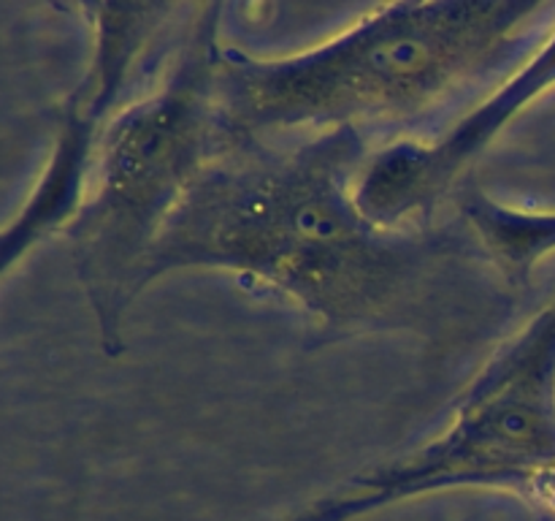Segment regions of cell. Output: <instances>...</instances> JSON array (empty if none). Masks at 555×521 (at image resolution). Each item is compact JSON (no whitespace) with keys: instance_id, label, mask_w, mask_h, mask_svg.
I'll return each instance as SVG.
<instances>
[{"instance_id":"obj_4","label":"cell","mask_w":555,"mask_h":521,"mask_svg":"<svg viewBox=\"0 0 555 521\" xmlns=\"http://www.w3.org/2000/svg\"><path fill=\"white\" fill-rule=\"evenodd\" d=\"M459 488L502 492L555 516V296L499 342L437 434L285 521H356Z\"/></svg>"},{"instance_id":"obj_5","label":"cell","mask_w":555,"mask_h":521,"mask_svg":"<svg viewBox=\"0 0 555 521\" xmlns=\"http://www.w3.org/2000/svg\"><path fill=\"white\" fill-rule=\"evenodd\" d=\"M90 30V58L76 85L54 109L47 163L25 206L5 226L0 275L9 277L43 239L65 233L81 209L92 168L117 114L133 101L150 49L166 38L179 5L98 3L79 5Z\"/></svg>"},{"instance_id":"obj_7","label":"cell","mask_w":555,"mask_h":521,"mask_svg":"<svg viewBox=\"0 0 555 521\" xmlns=\"http://www.w3.org/2000/svg\"><path fill=\"white\" fill-rule=\"evenodd\" d=\"M453 212L466 223L486 258L515 293L524 296L534 269L555 255V209H520L502 204L469 182Z\"/></svg>"},{"instance_id":"obj_1","label":"cell","mask_w":555,"mask_h":521,"mask_svg":"<svg viewBox=\"0 0 555 521\" xmlns=\"http://www.w3.org/2000/svg\"><path fill=\"white\" fill-rule=\"evenodd\" d=\"M372 152L350 128L301 139L225 130L157 242L144 285L179 271L233 275L304 313L314 347L401 331L453 353L496 336L520 293L455 212L423 226L369 217L356 188Z\"/></svg>"},{"instance_id":"obj_2","label":"cell","mask_w":555,"mask_h":521,"mask_svg":"<svg viewBox=\"0 0 555 521\" xmlns=\"http://www.w3.org/2000/svg\"><path fill=\"white\" fill-rule=\"evenodd\" d=\"M551 11L518 0L393 3L285 58L222 47V123L258 139L350 128L374 150L434 139L542 47Z\"/></svg>"},{"instance_id":"obj_6","label":"cell","mask_w":555,"mask_h":521,"mask_svg":"<svg viewBox=\"0 0 555 521\" xmlns=\"http://www.w3.org/2000/svg\"><path fill=\"white\" fill-rule=\"evenodd\" d=\"M551 90H555V27L520 68L472 103L442 134L374 150L358 179V204L385 226H423L450 215L461 190L475 182L480 157Z\"/></svg>"},{"instance_id":"obj_3","label":"cell","mask_w":555,"mask_h":521,"mask_svg":"<svg viewBox=\"0 0 555 521\" xmlns=\"http://www.w3.org/2000/svg\"><path fill=\"white\" fill-rule=\"evenodd\" d=\"M220 5H198L166 74L108 128L81 209L63 233L103 356L125 353L128 309L168 223L225 141L217 96Z\"/></svg>"}]
</instances>
